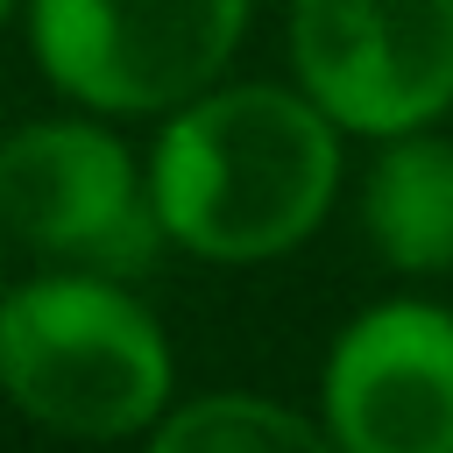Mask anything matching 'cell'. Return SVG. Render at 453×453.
<instances>
[{"mask_svg": "<svg viewBox=\"0 0 453 453\" xmlns=\"http://www.w3.org/2000/svg\"><path fill=\"white\" fill-rule=\"evenodd\" d=\"M340 191V127L297 85H205L149 149V198L170 248L269 262L297 248Z\"/></svg>", "mask_w": 453, "mask_h": 453, "instance_id": "6da1fadb", "label": "cell"}, {"mask_svg": "<svg viewBox=\"0 0 453 453\" xmlns=\"http://www.w3.org/2000/svg\"><path fill=\"white\" fill-rule=\"evenodd\" d=\"M0 396L64 439H134L170 411V340L120 276L42 269L0 290Z\"/></svg>", "mask_w": 453, "mask_h": 453, "instance_id": "7a4b0ae2", "label": "cell"}, {"mask_svg": "<svg viewBox=\"0 0 453 453\" xmlns=\"http://www.w3.org/2000/svg\"><path fill=\"white\" fill-rule=\"evenodd\" d=\"M248 0H28V42L85 113H177L234 64Z\"/></svg>", "mask_w": 453, "mask_h": 453, "instance_id": "3957f363", "label": "cell"}, {"mask_svg": "<svg viewBox=\"0 0 453 453\" xmlns=\"http://www.w3.org/2000/svg\"><path fill=\"white\" fill-rule=\"evenodd\" d=\"M0 234L57 269L142 276L163 255L149 170L99 120H28L0 142Z\"/></svg>", "mask_w": 453, "mask_h": 453, "instance_id": "277c9868", "label": "cell"}, {"mask_svg": "<svg viewBox=\"0 0 453 453\" xmlns=\"http://www.w3.org/2000/svg\"><path fill=\"white\" fill-rule=\"evenodd\" d=\"M297 85L340 134H411L453 106V0H290Z\"/></svg>", "mask_w": 453, "mask_h": 453, "instance_id": "5b68a950", "label": "cell"}, {"mask_svg": "<svg viewBox=\"0 0 453 453\" xmlns=\"http://www.w3.org/2000/svg\"><path fill=\"white\" fill-rule=\"evenodd\" d=\"M326 432L340 453H453V311L382 297L326 354Z\"/></svg>", "mask_w": 453, "mask_h": 453, "instance_id": "8992f818", "label": "cell"}, {"mask_svg": "<svg viewBox=\"0 0 453 453\" xmlns=\"http://www.w3.org/2000/svg\"><path fill=\"white\" fill-rule=\"evenodd\" d=\"M361 226L403 276L453 269V142L432 127L389 134L361 191Z\"/></svg>", "mask_w": 453, "mask_h": 453, "instance_id": "52a82bcc", "label": "cell"}, {"mask_svg": "<svg viewBox=\"0 0 453 453\" xmlns=\"http://www.w3.org/2000/svg\"><path fill=\"white\" fill-rule=\"evenodd\" d=\"M149 453H340V446L326 425H311L304 411L276 396L212 389V396L163 411L149 425Z\"/></svg>", "mask_w": 453, "mask_h": 453, "instance_id": "ba28073f", "label": "cell"}, {"mask_svg": "<svg viewBox=\"0 0 453 453\" xmlns=\"http://www.w3.org/2000/svg\"><path fill=\"white\" fill-rule=\"evenodd\" d=\"M0 290H7V234H0Z\"/></svg>", "mask_w": 453, "mask_h": 453, "instance_id": "9c48e42d", "label": "cell"}, {"mask_svg": "<svg viewBox=\"0 0 453 453\" xmlns=\"http://www.w3.org/2000/svg\"><path fill=\"white\" fill-rule=\"evenodd\" d=\"M7 14H14V0H0V21H7Z\"/></svg>", "mask_w": 453, "mask_h": 453, "instance_id": "30bf717a", "label": "cell"}]
</instances>
